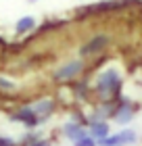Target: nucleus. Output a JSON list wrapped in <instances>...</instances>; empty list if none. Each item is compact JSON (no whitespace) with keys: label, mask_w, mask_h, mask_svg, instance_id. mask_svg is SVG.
Instances as JSON below:
<instances>
[{"label":"nucleus","mask_w":142,"mask_h":146,"mask_svg":"<svg viewBox=\"0 0 142 146\" xmlns=\"http://www.w3.org/2000/svg\"><path fill=\"white\" fill-rule=\"evenodd\" d=\"M119 75H117V71H113V69H109V71H105L103 75L98 77V82H96V88H98V92L100 94H113L115 90L119 88Z\"/></svg>","instance_id":"f257e3e1"},{"label":"nucleus","mask_w":142,"mask_h":146,"mask_svg":"<svg viewBox=\"0 0 142 146\" xmlns=\"http://www.w3.org/2000/svg\"><path fill=\"white\" fill-rule=\"evenodd\" d=\"M82 71V61H73L69 65H63V67H59L55 71V79H69L73 75H77V73Z\"/></svg>","instance_id":"f03ea898"},{"label":"nucleus","mask_w":142,"mask_h":146,"mask_svg":"<svg viewBox=\"0 0 142 146\" xmlns=\"http://www.w3.org/2000/svg\"><path fill=\"white\" fill-rule=\"evenodd\" d=\"M109 44V38L107 36H96L94 40H90V42H88L86 46L82 50H79V54L82 56H88V54H94V52H98V50H103L105 46Z\"/></svg>","instance_id":"7ed1b4c3"},{"label":"nucleus","mask_w":142,"mask_h":146,"mask_svg":"<svg viewBox=\"0 0 142 146\" xmlns=\"http://www.w3.org/2000/svg\"><path fill=\"white\" fill-rule=\"evenodd\" d=\"M90 138H94L96 140V144L100 142V140H105V138H109V123L107 121H94L92 125H90Z\"/></svg>","instance_id":"20e7f679"},{"label":"nucleus","mask_w":142,"mask_h":146,"mask_svg":"<svg viewBox=\"0 0 142 146\" xmlns=\"http://www.w3.org/2000/svg\"><path fill=\"white\" fill-rule=\"evenodd\" d=\"M63 131H65V136L69 138V140H73V142H77V140H82V138L90 136L79 123H67L65 127H63Z\"/></svg>","instance_id":"39448f33"},{"label":"nucleus","mask_w":142,"mask_h":146,"mask_svg":"<svg viewBox=\"0 0 142 146\" xmlns=\"http://www.w3.org/2000/svg\"><path fill=\"white\" fill-rule=\"evenodd\" d=\"M130 119H132V107H130V102H123L115 111V121L117 123H127Z\"/></svg>","instance_id":"423d86ee"},{"label":"nucleus","mask_w":142,"mask_h":146,"mask_svg":"<svg viewBox=\"0 0 142 146\" xmlns=\"http://www.w3.org/2000/svg\"><path fill=\"white\" fill-rule=\"evenodd\" d=\"M15 119H19V121H23L25 125H33L36 123V111L33 109H23V111H19L17 115H15Z\"/></svg>","instance_id":"0eeeda50"},{"label":"nucleus","mask_w":142,"mask_h":146,"mask_svg":"<svg viewBox=\"0 0 142 146\" xmlns=\"http://www.w3.org/2000/svg\"><path fill=\"white\" fill-rule=\"evenodd\" d=\"M33 25H36V19L33 17H21L17 21V34H27L29 29H33Z\"/></svg>","instance_id":"6e6552de"},{"label":"nucleus","mask_w":142,"mask_h":146,"mask_svg":"<svg viewBox=\"0 0 142 146\" xmlns=\"http://www.w3.org/2000/svg\"><path fill=\"white\" fill-rule=\"evenodd\" d=\"M115 136H117L119 146H125V144H134V142H136V134H134L132 129H123V131H119V134H115Z\"/></svg>","instance_id":"1a4fd4ad"},{"label":"nucleus","mask_w":142,"mask_h":146,"mask_svg":"<svg viewBox=\"0 0 142 146\" xmlns=\"http://www.w3.org/2000/svg\"><path fill=\"white\" fill-rule=\"evenodd\" d=\"M33 111H36V115H46V113L52 111V102L50 100H42V102H38L36 107H33Z\"/></svg>","instance_id":"9d476101"},{"label":"nucleus","mask_w":142,"mask_h":146,"mask_svg":"<svg viewBox=\"0 0 142 146\" xmlns=\"http://www.w3.org/2000/svg\"><path fill=\"white\" fill-rule=\"evenodd\" d=\"M75 146H96V140L90 138V136H86V138H82V140H77Z\"/></svg>","instance_id":"9b49d317"},{"label":"nucleus","mask_w":142,"mask_h":146,"mask_svg":"<svg viewBox=\"0 0 142 146\" xmlns=\"http://www.w3.org/2000/svg\"><path fill=\"white\" fill-rule=\"evenodd\" d=\"M0 88H2V90H13V88H15V82H9V79L0 77Z\"/></svg>","instance_id":"f8f14e48"},{"label":"nucleus","mask_w":142,"mask_h":146,"mask_svg":"<svg viewBox=\"0 0 142 146\" xmlns=\"http://www.w3.org/2000/svg\"><path fill=\"white\" fill-rule=\"evenodd\" d=\"M0 146H15V142L9 140V138H0Z\"/></svg>","instance_id":"ddd939ff"},{"label":"nucleus","mask_w":142,"mask_h":146,"mask_svg":"<svg viewBox=\"0 0 142 146\" xmlns=\"http://www.w3.org/2000/svg\"><path fill=\"white\" fill-rule=\"evenodd\" d=\"M33 146H50L48 142H38V144H33Z\"/></svg>","instance_id":"4468645a"},{"label":"nucleus","mask_w":142,"mask_h":146,"mask_svg":"<svg viewBox=\"0 0 142 146\" xmlns=\"http://www.w3.org/2000/svg\"><path fill=\"white\" fill-rule=\"evenodd\" d=\"M29 2H36V0H29Z\"/></svg>","instance_id":"2eb2a0df"}]
</instances>
